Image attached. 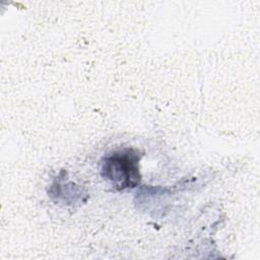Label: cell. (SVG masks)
I'll list each match as a JSON object with an SVG mask.
<instances>
[{"label":"cell","mask_w":260,"mask_h":260,"mask_svg":"<svg viewBox=\"0 0 260 260\" xmlns=\"http://www.w3.org/2000/svg\"><path fill=\"white\" fill-rule=\"evenodd\" d=\"M139 159L133 149L116 151L105 158L102 175L117 190L134 188L140 182Z\"/></svg>","instance_id":"obj_1"}]
</instances>
